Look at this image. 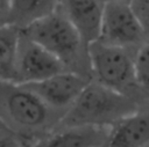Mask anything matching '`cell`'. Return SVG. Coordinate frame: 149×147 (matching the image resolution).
Instances as JSON below:
<instances>
[{"mask_svg":"<svg viewBox=\"0 0 149 147\" xmlns=\"http://www.w3.org/2000/svg\"><path fill=\"white\" fill-rule=\"evenodd\" d=\"M65 113L48 105L24 84L0 82V123L19 137L23 147H33L56 130Z\"/></svg>","mask_w":149,"mask_h":147,"instance_id":"cell-1","label":"cell"},{"mask_svg":"<svg viewBox=\"0 0 149 147\" xmlns=\"http://www.w3.org/2000/svg\"><path fill=\"white\" fill-rule=\"evenodd\" d=\"M23 32L52 53L66 71L92 80L90 44L58 9L26 28Z\"/></svg>","mask_w":149,"mask_h":147,"instance_id":"cell-2","label":"cell"},{"mask_svg":"<svg viewBox=\"0 0 149 147\" xmlns=\"http://www.w3.org/2000/svg\"><path fill=\"white\" fill-rule=\"evenodd\" d=\"M141 108L143 105L134 98L92 80L68 110L59 126L112 127Z\"/></svg>","mask_w":149,"mask_h":147,"instance_id":"cell-3","label":"cell"},{"mask_svg":"<svg viewBox=\"0 0 149 147\" xmlns=\"http://www.w3.org/2000/svg\"><path fill=\"white\" fill-rule=\"evenodd\" d=\"M92 80L137 101L141 105H149V100L142 93L136 80L135 51L112 46L95 41L90 44Z\"/></svg>","mask_w":149,"mask_h":147,"instance_id":"cell-4","label":"cell"},{"mask_svg":"<svg viewBox=\"0 0 149 147\" xmlns=\"http://www.w3.org/2000/svg\"><path fill=\"white\" fill-rule=\"evenodd\" d=\"M98 41L137 52L149 41V36L141 27L129 3L106 1Z\"/></svg>","mask_w":149,"mask_h":147,"instance_id":"cell-5","label":"cell"},{"mask_svg":"<svg viewBox=\"0 0 149 147\" xmlns=\"http://www.w3.org/2000/svg\"><path fill=\"white\" fill-rule=\"evenodd\" d=\"M64 71H66L65 67L52 53L28 37L22 30L14 83L40 82Z\"/></svg>","mask_w":149,"mask_h":147,"instance_id":"cell-6","label":"cell"},{"mask_svg":"<svg viewBox=\"0 0 149 147\" xmlns=\"http://www.w3.org/2000/svg\"><path fill=\"white\" fill-rule=\"evenodd\" d=\"M91 81L80 74L64 71L43 81L24 86L35 91L51 108L68 112Z\"/></svg>","mask_w":149,"mask_h":147,"instance_id":"cell-7","label":"cell"},{"mask_svg":"<svg viewBox=\"0 0 149 147\" xmlns=\"http://www.w3.org/2000/svg\"><path fill=\"white\" fill-rule=\"evenodd\" d=\"M105 5L106 0H59L58 10L91 44L99 39Z\"/></svg>","mask_w":149,"mask_h":147,"instance_id":"cell-8","label":"cell"},{"mask_svg":"<svg viewBox=\"0 0 149 147\" xmlns=\"http://www.w3.org/2000/svg\"><path fill=\"white\" fill-rule=\"evenodd\" d=\"M101 147H149V105L109 127Z\"/></svg>","mask_w":149,"mask_h":147,"instance_id":"cell-9","label":"cell"},{"mask_svg":"<svg viewBox=\"0 0 149 147\" xmlns=\"http://www.w3.org/2000/svg\"><path fill=\"white\" fill-rule=\"evenodd\" d=\"M59 0H7L0 7L1 24H12L22 30L54 14Z\"/></svg>","mask_w":149,"mask_h":147,"instance_id":"cell-10","label":"cell"},{"mask_svg":"<svg viewBox=\"0 0 149 147\" xmlns=\"http://www.w3.org/2000/svg\"><path fill=\"white\" fill-rule=\"evenodd\" d=\"M109 127L58 126L33 147H101Z\"/></svg>","mask_w":149,"mask_h":147,"instance_id":"cell-11","label":"cell"},{"mask_svg":"<svg viewBox=\"0 0 149 147\" xmlns=\"http://www.w3.org/2000/svg\"><path fill=\"white\" fill-rule=\"evenodd\" d=\"M22 29L12 24L0 27V79L6 82H15L16 61Z\"/></svg>","mask_w":149,"mask_h":147,"instance_id":"cell-12","label":"cell"},{"mask_svg":"<svg viewBox=\"0 0 149 147\" xmlns=\"http://www.w3.org/2000/svg\"><path fill=\"white\" fill-rule=\"evenodd\" d=\"M135 69L137 84L149 100V41L136 53Z\"/></svg>","mask_w":149,"mask_h":147,"instance_id":"cell-13","label":"cell"},{"mask_svg":"<svg viewBox=\"0 0 149 147\" xmlns=\"http://www.w3.org/2000/svg\"><path fill=\"white\" fill-rule=\"evenodd\" d=\"M129 5L141 27L149 36V0H132Z\"/></svg>","mask_w":149,"mask_h":147,"instance_id":"cell-14","label":"cell"},{"mask_svg":"<svg viewBox=\"0 0 149 147\" xmlns=\"http://www.w3.org/2000/svg\"><path fill=\"white\" fill-rule=\"evenodd\" d=\"M0 147H23L19 137L2 123H0Z\"/></svg>","mask_w":149,"mask_h":147,"instance_id":"cell-15","label":"cell"},{"mask_svg":"<svg viewBox=\"0 0 149 147\" xmlns=\"http://www.w3.org/2000/svg\"><path fill=\"white\" fill-rule=\"evenodd\" d=\"M106 1H116V2H125V3H130L132 0H106Z\"/></svg>","mask_w":149,"mask_h":147,"instance_id":"cell-16","label":"cell"},{"mask_svg":"<svg viewBox=\"0 0 149 147\" xmlns=\"http://www.w3.org/2000/svg\"><path fill=\"white\" fill-rule=\"evenodd\" d=\"M6 1H7V0H0V7H1V6H3V5L6 3Z\"/></svg>","mask_w":149,"mask_h":147,"instance_id":"cell-17","label":"cell"}]
</instances>
